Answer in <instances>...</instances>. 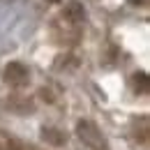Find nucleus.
<instances>
[{
    "label": "nucleus",
    "mask_w": 150,
    "mask_h": 150,
    "mask_svg": "<svg viewBox=\"0 0 150 150\" xmlns=\"http://www.w3.org/2000/svg\"><path fill=\"white\" fill-rule=\"evenodd\" d=\"M28 79H30V72L23 62H9L5 67V81L9 86H23L28 83Z\"/></svg>",
    "instance_id": "f03ea898"
},
{
    "label": "nucleus",
    "mask_w": 150,
    "mask_h": 150,
    "mask_svg": "<svg viewBox=\"0 0 150 150\" xmlns=\"http://www.w3.org/2000/svg\"><path fill=\"white\" fill-rule=\"evenodd\" d=\"M76 132H79V136H81V141H83V143H88L90 148H95V150H106V146H104V139H102V134H99V129L95 127L93 122H88V120H83V122H79V127H76Z\"/></svg>",
    "instance_id": "f257e3e1"
},
{
    "label": "nucleus",
    "mask_w": 150,
    "mask_h": 150,
    "mask_svg": "<svg viewBox=\"0 0 150 150\" xmlns=\"http://www.w3.org/2000/svg\"><path fill=\"white\" fill-rule=\"evenodd\" d=\"M65 14H67V16H69V19L74 21V23H81V21L86 19V12H83V5H81V2H69V5H67V9H65Z\"/></svg>",
    "instance_id": "7ed1b4c3"
},
{
    "label": "nucleus",
    "mask_w": 150,
    "mask_h": 150,
    "mask_svg": "<svg viewBox=\"0 0 150 150\" xmlns=\"http://www.w3.org/2000/svg\"><path fill=\"white\" fill-rule=\"evenodd\" d=\"M127 2H129V5H136V7H139V5H143L146 0H127Z\"/></svg>",
    "instance_id": "423d86ee"
},
{
    "label": "nucleus",
    "mask_w": 150,
    "mask_h": 150,
    "mask_svg": "<svg viewBox=\"0 0 150 150\" xmlns=\"http://www.w3.org/2000/svg\"><path fill=\"white\" fill-rule=\"evenodd\" d=\"M134 81H136V90H141V93L148 90V76H146V74H136V76H134Z\"/></svg>",
    "instance_id": "39448f33"
},
{
    "label": "nucleus",
    "mask_w": 150,
    "mask_h": 150,
    "mask_svg": "<svg viewBox=\"0 0 150 150\" xmlns=\"http://www.w3.org/2000/svg\"><path fill=\"white\" fill-rule=\"evenodd\" d=\"M42 136H44V141H49V143H53V146H62V143H65V136L58 129H53V127H44V129H42Z\"/></svg>",
    "instance_id": "20e7f679"
}]
</instances>
